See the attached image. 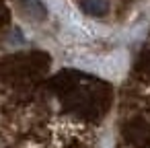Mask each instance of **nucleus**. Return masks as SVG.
Masks as SVG:
<instances>
[{
  "mask_svg": "<svg viewBox=\"0 0 150 148\" xmlns=\"http://www.w3.org/2000/svg\"><path fill=\"white\" fill-rule=\"evenodd\" d=\"M21 6L25 11V15L33 21H43L45 19V4L41 0H21Z\"/></svg>",
  "mask_w": 150,
  "mask_h": 148,
  "instance_id": "obj_1",
  "label": "nucleus"
},
{
  "mask_svg": "<svg viewBox=\"0 0 150 148\" xmlns=\"http://www.w3.org/2000/svg\"><path fill=\"white\" fill-rule=\"evenodd\" d=\"M80 8L86 15L101 17V15H105L109 11V4H107V0H80Z\"/></svg>",
  "mask_w": 150,
  "mask_h": 148,
  "instance_id": "obj_2",
  "label": "nucleus"
}]
</instances>
